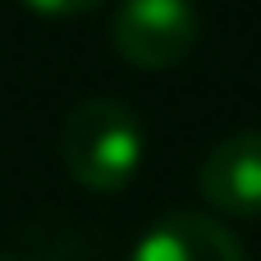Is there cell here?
Segmentation results:
<instances>
[{
	"label": "cell",
	"instance_id": "2",
	"mask_svg": "<svg viewBox=\"0 0 261 261\" xmlns=\"http://www.w3.org/2000/svg\"><path fill=\"white\" fill-rule=\"evenodd\" d=\"M197 5L193 0H124L110 18V46L133 69H174L197 46Z\"/></svg>",
	"mask_w": 261,
	"mask_h": 261
},
{
	"label": "cell",
	"instance_id": "3",
	"mask_svg": "<svg viewBox=\"0 0 261 261\" xmlns=\"http://www.w3.org/2000/svg\"><path fill=\"white\" fill-rule=\"evenodd\" d=\"M202 197L239 220H261V128H243L202 161Z\"/></svg>",
	"mask_w": 261,
	"mask_h": 261
},
{
	"label": "cell",
	"instance_id": "5",
	"mask_svg": "<svg viewBox=\"0 0 261 261\" xmlns=\"http://www.w3.org/2000/svg\"><path fill=\"white\" fill-rule=\"evenodd\" d=\"M32 14H46V18H69V14H83V9H96L101 0H23Z\"/></svg>",
	"mask_w": 261,
	"mask_h": 261
},
{
	"label": "cell",
	"instance_id": "1",
	"mask_svg": "<svg viewBox=\"0 0 261 261\" xmlns=\"http://www.w3.org/2000/svg\"><path fill=\"white\" fill-rule=\"evenodd\" d=\"M142 119L119 96H87L69 110L60 133V156L69 174L92 193H119L142 170Z\"/></svg>",
	"mask_w": 261,
	"mask_h": 261
},
{
	"label": "cell",
	"instance_id": "6",
	"mask_svg": "<svg viewBox=\"0 0 261 261\" xmlns=\"http://www.w3.org/2000/svg\"><path fill=\"white\" fill-rule=\"evenodd\" d=\"M0 261H32V257H9V252H0Z\"/></svg>",
	"mask_w": 261,
	"mask_h": 261
},
{
	"label": "cell",
	"instance_id": "4",
	"mask_svg": "<svg viewBox=\"0 0 261 261\" xmlns=\"http://www.w3.org/2000/svg\"><path fill=\"white\" fill-rule=\"evenodd\" d=\"M128 261H248V252L220 220L170 211L138 239Z\"/></svg>",
	"mask_w": 261,
	"mask_h": 261
}]
</instances>
